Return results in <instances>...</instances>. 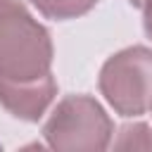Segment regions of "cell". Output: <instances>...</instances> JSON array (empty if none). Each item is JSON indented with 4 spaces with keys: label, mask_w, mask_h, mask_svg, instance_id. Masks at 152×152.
Returning a JSON list of instances; mask_svg holds the SVG:
<instances>
[{
    "label": "cell",
    "mask_w": 152,
    "mask_h": 152,
    "mask_svg": "<svg viewBox=\"0 0 152 152\" xmlns=\"http://www.w3.org/2000/svg\"><path fill=\"white\" fill-rule=\"evenodd\" d=\"M112 119L90 95H66L43 126L45 142L62 152H100L112 142Z\"/></svg>",
    "instance_id": "cell-2"
},
{
    "label": "cell",
    "mask_w": 152,
    "mask_h": 152,
    "mask_svg": "<svg viewBox=\"0 0 152 152\" xmlns=\"http://www.w3.org/2000/svg\"><path fill=\"white\" fill-rule=\"evenodd\" d=\"M114 147L116 150H152V126L142 121L121 126L114 140Z\"/></svg>",
    "instance_id": "cell-6"
},
{
    "label": "cell",
    "mask_w": 152,
    "mask_h": 152,
    "mask_svg": "<svg viewBox=\"0 0 152 152\" xmlns=\"http://www.w3.org/2000/svg\"><path fill=\"white\" fill-rule=\"evenodd\" d=\"M97 86L116 114L142 116L152 109V50L131 45L114 52L102 64Z\"/></svg>",
    "instance_id": "cell-3"
},
{
    "label": "cell",
    "mask_w": 152,
    "mask_h": 152,
    "mask_svg": "<svg viewBox=\"0 0 152 152\" xmlns=\"http://www.w3.org/2000/svg\"><path fill=\"white\" fill-rule=\"evenodd\" d=\"M57 95L52 71L31 81H5L0 78V104L21 121H38Z\"/></svg>",
    "instance_id": "cell-4"
},
{
    "label": "cell",
    "mask_w": 152,
    "mask_h": 152,
    "mask_svg": "<svg viewBox=\"0 0 152 152\" xmlns=\"http://www.w3.org/2000/svg\"><path fill=\"white\" fill-rule=\"evenodd\" d=\"M128 2H131V5H133V7H142V5H145V2H147V0H128Z\"/></svg>",
    "instance_id": "cell-8"
},
{
    "label": "cell",
    "mask_w": 152,
    "mask_h": 152,
    "mask_svg": "<svg viewBox=\"0 0 152 152\" xmlns=\"http://www.w3.org/2000/svg\"><path fill=\"white\" fill-rule=\"evenodd\" d=\"M100 0H31V5L48 19L66 21L88 14Z\"/></svg>",
    "instance_id": "cell-5"
},
{
    "label": "cell",
    "mask_w": 152,
    "mask_h": 152,
    "mask_svg": "<svg viewBox=\"0 0 152 152\" xmlns=\"http://www.w3.org/2000/svg\"><path fill=\"white\" fill-rule=\"evenodd\" d=\"M50 31L19 0H0V78L31 81L52 69Z\"/></svg>",
    "instance_id": "cell-1"
},
{
    "label": "cell",
    "mask_w": 152,
    "mask_h": 152,
    "mask_svg": "<svg viewBox=\"0 0 152 152\" xmlns=\"http://www.w3.org/2000/svg\"><path fill=\"white\" fill-rule=\"evenodd\" d=\"M142 26H145V33L152 38V0L142 5Z\"/></svg>",
    "instance_id": "cell-7"
}]
</instances>
